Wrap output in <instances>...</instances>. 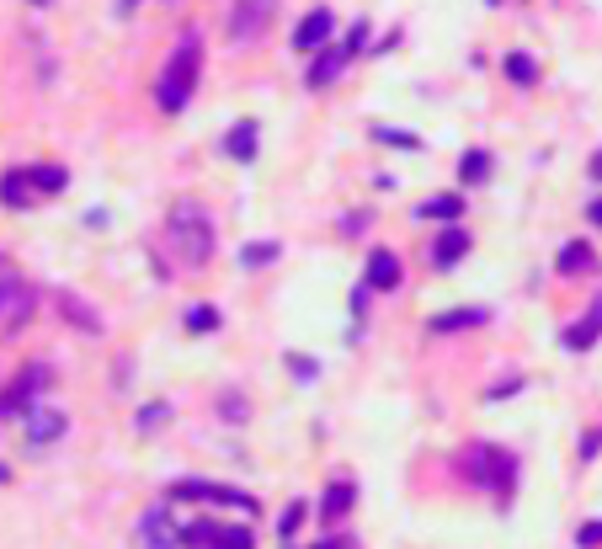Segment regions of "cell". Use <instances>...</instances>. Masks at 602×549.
<instances>
[{
    "label": "cell",
    "mask_w": 602,
    "mask_h": 549,
    "mask_svg": "<svg viewBox=\"0 0 602 549\" xmlns=\"http://www.w3.org/2000/svg\"><path fill=\"white\" fill-rule=\"evenodd\" d=\"M299 523H304V501H294V507H283V518H278V534H283V539H294V534H299Z\"/></svg>",
    "instance_id": "28"
},
{
    "label": "cell",
    "mask_w": 602,
    "mask_h": 549,
    "mask_svg": "<svg viewBox=\"0 0 602 549\" xmlns=\"http://www.w3.org/2000/svg\"><path fill=\"white\" fill-rule=\"evenodd\" d=\"M459 177H464V182H485V177H490V155H485V150H470V155L459 161Z\"/></svg>",
    "instance_id": "24"
},
{
    "label": "cell",
    "mask_w": 602,
    "mask_h": 549,
    "mask_svg": "<svg viewBox=\"0 0 602 549\" xmlns=\"http://www.w3.org/2000/svg\"><path fill=\"white\" fill-rule=\"evenodd\" d=\"M373 139H384V144H400V150H417V144H422L411 128H384V123L373 128Z\"/></svg>",
    "instance_id": "27"
},
{
    "label": "cell",
    "mask_w": 602,
    "mask_h": 549,
    "mask_svg": "<svg viewBox=\"0 0 602 549\" xmlns=\"http://www.w3.org/2000/svg\"><path fill=\"white\" fill-rule=\"evenodd\" d=\"M331 33H336V16H331L325 5H315V11L304 16L299 27H294V49H304V54H309V49H320Z\"/></svg>",
    "instance_id": "10"
},
{
    "label": "cell",
    "mask_w": 602,
    "mask_h": 549,
    "mask_svg": "<svg viewBox=\"0 0 602 549\" xmlns=\"http://www.w3.org/2000/svg\"><path fill=\"white\" fill-rule=\"evenodd\" d=\"M485 309H448V315H437L432 320V331H464V325H481Z\"/></svg>",
    "instance_id": "22"
},
{
    "label": "cell",
    "mask_w": 602,
    "mask_h": 549,
    "mask_svg": "<svg viewBox=\"0 0 602 549\" xmlns=\"http://www.w3.org/2000/svg\"><path fill=\"white\" fill-rule=\"evenodd\" d=\"M22 422H27V448H49V443H60L64 432H69V417H64L60 406H33Z\"/></svg>",
    "instance_id": "8"
},
{
    "label": "cell",
    "mask_w": 602,
    "mask_h": 549,
    "mask_svg": "<svg viewBox=\"0 0 602 549\" xmlns=\"http://www.w3.org/2000/svg\"><path fill=\"white\" fill-rule=\"evenodd\" d=\"M54 305H60V315L69 320V325H75V331H86V336H102V320H97V309L80 305L69 289H64V294H54Z\"/></svg>",
    "instance_id": "13"
},
{
    "label": "cell",
    "mask_w": 602,
    "mask_h": 549,
    "mask_svg": "<svg viewBox=\"0 0 602 549\" xmlns=\"http://www.w3.org/2000/svg\"><path fill=\"white\" fill-rule=\"evenodd\" d=\"M294 379H315V363H309V358H294Z\"/></svg>",
    "instance_id": "33"
},
{
    "label": "cell",
    "mask_w": 602,
    "mask_h": 549,
    "mask_svg": "<svg viewBox=\"0 0 602 549\" xmlns=\"http://www.w3.org/2000/svg\"><path fill=\"white\" fill-rule=\"evenodd\" d=\"M507 75H512L517 86H534V80H539V60H534V54H507Z\"/></svg>",
    "instance_id": "23"
},
{
    "label": "cell",
    "mask_w": 602,
    "mask_h": 549,
    "mask_svg": "<svg viewBox=\"0 0 602 549\" xmlns=\"http://www.w3.org/2000/svg\"><path fill=\"white\" fill-rule=\"evenodd\" d=\"M0 203L5 208H27L33 203V171H5L0 177Z\"/></svg>",
    "instance_id": "17"
},
{
    "label": "cell",
    "mask_w": 602,
    "mask_h": 549,
    "mask_svg": "<svg viewBox=\"0 0 602 549\" xmlns=\"http://www.w3.org/2000/svg\"><path fill=\"white\" fill-rule=\"evenodd\" d=\"M587 219H592V225H602V197H592V203H587Z\"/></svg>",
    "instance_id": "34"
},
{
    "label": "cell",
    "mask_w": 602,
    "mask_h": 549,
    "mask_svg": "<svg viewBox=\"0 0 602 549\" xmlns=\"http://www.w3.org/2000/svg\"><path fill=\"white\" fill-rule=\"evenodd\" d=\"M598 448H602V432H587L581 437V459H598Z\"/></svg>",
    "instance_id": "32"
},
{
    "label": "cell",
    "mask_w": 602,
    "mask_h": 549,
    "mask_svg": "<svg viewBox=\"0 0 602 549\" xmlns=\"http://www.w3.org/2000/svg\"><path fill=\"white\" fill-rule=\"evenodd\" d=\"M33 187H38L43 197H54V192L69 187V171H64V166H33Z\"/></svg>",
    "instance_id": "20"
},
{
    "label": "cell",
    "mask_w": 602,
    "mask_h": 549,
    "mask_svg": "<svg viewBox=\"0 0 602 549\" xmlns=\"http://www.w3.org/2000/svg\"><path fill=\"white\" fill-rule=\"evenodd\" d=\"M161 417H166V406H161V400H155V406H144V411H139V427H155V422H161Z\"/></svg>",
    "instance_id": "31"
},
{
    "label": "cell",
    "mask_w": 602,
    "mask_h": 549,
    "mask_svg": "<svg viewBox=\"0 0 602 549\" xmlns=\"http://www.w3.org/2000/svg\"><path fill=\"white\" fill-rule=\"evenodd\" d=\"M470 481L485 490H496L501 501L517 490V459L507 454V448H496V443H475L470 448Z\"/></svg>",
    "instance_id": "3"
},
{
    "label": "cell",
    "mask_w": 602,
    "mask_h": 549,
    "mask_svg": "<svg viewBox=\"0 0 602 549\" xmlns=\"http://www.w3.org/2000/svg\"><path fill=\"white\" fill-rule=\"evenodd\" d=\"M214 245H219L214 219H208L192 197L171 203V214H166V251H171V261H181V267H192V272H197V267H208Z\"/></svg>",
    "instance_id": "1"
},
{
    "label": "cell",
    "mask_w": 602,
    "mask_h": 549,
    "mask_svg": "<svg viewBox=\"0 0 602 549\" xmlns=\"http://www.w3.org/2000/svg\"><path fill=\"white\" fill-rule=\"evenodd\" d=\"M592 177H598V182H602V150H598V155H592Z\"/></svg>",
    "instance_id": "35"
},
{
    "label": "cell",
    "mask_w": 602,
    "mask_h": 549,
    "mask_svg": "<svg viewBox=\"0 0 602 549\" xmlns=\"http://www.w3.org/2000/svg\"><path fill=\"white\" fill-rule=\"evenodd\" d=\"M181 545L187 549H256V534L251 528H230V523H192L181 528Z\"/></svg>",
    "instance_id": "6"
},
{
    "label": "cell",
    "mask_w": 602,
    "mask_h": 549,
    "mask_svg": "<svg viewBox=\"0 0 602 549\" xmlns=\"http://www.w3.org/2000/svg\"><path fill=\"white\" fill-rule=\"evenodd\" d=\"M347 507H353V486H347V481H336V486L325 490V518L336 523V518H342Z\"/></svg>",
    "instance_id": "26"
},
{
    "label": "cell",
    "mask_w": 602,
    "mask_h": 549,
    "mask_svg": "<svg viewBox=\"0 0 602 549\" xmlns=\"http://www.w3.org/2000/svg\"><path fill=\"white\" fill-rule=\"evenodd\" d=\"M347 64H353V49H320V60L309 64V75H304V80H309L315 91H325V86H331Z\"/></svg>",
    "instance_id": "11"
},
{
    "label": "cell",
    "mask_w": 602,
    "mask_h": 549,
    "mask_svg": "<svg viewBox=\"0 0 602 549\" xmlns=\"http://www.w3.org/2000/svg\"><path fill=\"white\" fill-rule=\"evenodd\" d=\"M464 251H470V230H459V225H453V230H443V235H437V245H432V261H437V267H453Z\"/></svg>",
    "instance_id": "18"
},
{
    "label": "cell",
    "mask_w": 602,
    "mask_h": 549,
    "mask_svg": "<svg viewBox=\"0 0 602 549\" xmlns=\"http://www.w3.org/2000/svg\"><path fill=\"white\" fill-rule=\"evenodd\" d=\"M576 545H581V549H598V545H602V523H581Z\"/></svg>",
    "instance_id": "30"
},
{
    "label": "cell",
    "mask_w": 602,
    "mask_h": 549,
    "mask_svg": "<svg viewBox=\"0 0 602 549\" xmlns=\"http://www.w3.org/2000/svg\"><path fill=\"white\" fill-rule=\"evenodd\" d=\"M315 549H342V545H336V539H325V545H315Z\"/></svg>",
    "instance_id": "36"
},
{
    "label": "cell",
    "mask_w": 602,
    "mask_h": 549,
    "mask_svg": "<svg viewBox=\"0 0 602 549\" xmlns=\"http://www.w3.org/2000/svg\"><path fill=\"white\" fill-rule=\"evenodd\" d=\"M587 267H598V251H592V245H565V251H560V272H587Z\"/></svg>",
    "instance_id": "19"
},
{
    "label": "cell",
    "mask_w": 602,
    "mask_h": 549,
    "mask_svg": "<svg viewBox=\"0 0 602 549\" xmlns=\"http://www.w3.org/2000/svg\"><path fill=\"white\" fill-rule=\"evenodd\" d=\"M33 5H49V0H33Z\"/></svg>",
    "instance_id": "38"
},
{
    "label": "cell",
    "mask_w": 602,
    "mask_h": 549,
    "mask_svg": "<svg viewBox=\"0 0 602 549\" xmlns=\"http://www.w3.org/2000/svg\"><path fill=\"white\" fill-rule=\"evenodd\" d=\"M272 11V0H241L235 5V16H230V38H251V33H261V16Z\"/></svg>",
    "instance_id": "15"
},
{
    "label": "cell",
    "mask_w": 602,
    "mask_h": 549,
    "mask_svg": "<svg viewBox=\"0 0 602 549\" xmlns=\"http://www.w3.org/2000/svg\"><path fill=\"white\" fill-rule=\"evenodd\" d=\"M368 289H400V256L395 251H373L368 256Z\"/></svg>",
    "instance_id": "14"
},
{
    "label": "cell",
    "mask_w": 602,
    "mask_h": 549,
    "mask_svg": "<svg viewBox=\"0 0 602 549\" xmlns=\"http://www.w3.org/2000/svg\"><path fill=\"white\" fill-rule=\"evenodd\" d=\"M598 336H602V299L581 315V325H571V331H565V347H571V353H587Z\"/></svg>",
    "instance_id": "16"
},
{
    "label": "cell",
    "mask_w": 602,
    "mask_h": 549,
    "mask_svg": "<svg viewBox=\"0 0 602 549\" xmlns=\"http://www.w3.org/2000/svg\"><path fill=\"white\" fill-rule=\"evenodd\" d=\"M256 144H261L256 118H241L230 133H225V155H230V161H256Z\"/></svg>",
    "instance_id": "12"
},
{
    "label": "cell",
    "mask_w": 602,
    "mask_h": 549,
    "mask_svg": "<svg viewBox=\"0 0 602 549\" xmlns=\"http://www.w3.org/2000/svg\"><path fill=\"white\" fill-rule=\"evenodd\" d=\"M459 214H464V192H448V197L422 203V219H459Z\"/></svg>",
    "instance_id": "21"
},
{
    "label": "cell",
    "mask_w": 602,
    "mask_h": 549,
    "mask_svg": "<svg viewBox=\"0 0 602 549\" xmlns=\"http://www.w3.org/2000/svg\"><path fill=\"white\" fill-rule=\"evenodd\" d=\"M139 545L144 549H181V528L166 518V507L144 512V523H139Z\"/></svg>",
    "instance_id": "9"
},
{
    "label": "cell",
    "mask_w": 602,
    "mask_h": 549,
    "mask_svg": "<svg viewBox=\"0 0 602 549\" xmlns=\"http://www.w3.org/2000/svg\"><path fill=\"white\" fill-rule=\"evenodd\" d=\"M49 379H54V368L43 363V358H33V363H27L11 384H5V390H0V422H5V417H27L33 406H43Z\"/></svg>",
    "instance_id": "4"
},
{
    "label": "cell",
    "mask_w": 602,
    "mask_h": 549,
    "mask_svg": "<svg viewBox=\"0 0 602 549\" xmlns=\"http://www.w3.org/2000/svg\"><path fill=\"white\" fill-rule=\"evenodd\" d=\"M241 261L245 267H267V261H278V245H245Z\"/></svg>",
    "instance_id": "29"
},
{
    "label": "cell",
    "mask_w": 602,
    "mask_h": 549,
    "mask_svg": "<svg viewBox=\"0 0 602 549\" xmlns=\"http://www.w3.org/2000/svg\"><path fill=\"white\" fill-rule=\"evenodd\" d=\"M123 5H139V0H123Z\"/></svg>",
    "instance_id": "37"
},
{
    "label": "cell",
    "mask_w": 602,
    "mask_h": 549,
    "mask_svg": "<svg viewBox=\"0 0 602 549\" xmlns=\"http://www.w3.org/2000/svg\"><path fill=\"white\" fill-rule=\"evenodd\" d=\"M197 75H203V43L197 38H181V49L166 60V75H161V113H187L192 91H197Z\"/></svg>",
    "instance_id": "2"
},
{
    "label": "cell",
    "mask_w": 602,
    "mask_h": 549,
    "mask_svg": "<svg viewBox=\"0 0 602 549\" xmlns=\"http://www.w3.org/2000/svg\"><path fill=\"white\" fill-rule=\"evenodd\" d=\"M166 501H225V507L256 518V496H245L235 486H208V481H177V486H166Z\"/></svg>",
    "instance_id": "7"
},
{
    "label": "cell",
    "mask_w": 602,
    "mask_h": 549,
    "mask_svg": "<svg viewBox=\"0 0 602 549\" xmlns=\"http://www.w3.org/2000/svg\"><path fill=\"white\" fill-rule=\"evenodd\" d=\"M33 309H38V289L11 267V272L0 278V331H22V325L33 320Z\"/></svg>",
    "instance_id": "5"
},
{
    "label": "cell",
    "mask_w": 602,
    "mask_h": 549,
    "mask_svg": "<svg viewBox=\"0 0 602 549\" xmlns=\"http://www.w3.org/2000/svg\"><path fill=\"white\" fill-rule=\"evenodd\" d=\"M187 331H197V336H203V331H219V309H214V305H192V309H187Z\"/></svg>",
    "instance_id": "25"
}]
</instances>
